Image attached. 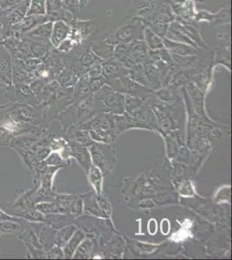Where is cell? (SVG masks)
I'll return each instance as SVG.
<instances>
[{
    "label": "cell",
    "instance_id": "13",
    "mask_svg": "<svg viewBox=\"0 0 232 260\" xmlns=\"http://www.w3.org/2000/svg\"><path fill=\"white\" fill-rule=\"evenodd\" d=\"M167 24H164V23H154L153 25H150V29L159 37L161 38H164L166 35L168 30Z\"/></svg>",
    "mask_w": 232,
    "mask_h": 260
},
{
    "label": "cell",
    "instance_id": "9",
    "mask_svg": "<svg viewBox=\"0 0 232 260\" xmlns=\"http://www.w3.org/2000/svg\"><path fill=\"white\" fill-rule=\"evenodd\" d=\"M46 15V0H31L26 16Z\"/></svg>",
    "mask_w": 232,
    "mask_h": 260
},
{
    "label": "cell",
    "instance_id": "11",
    "mask_svg": "<svg viewBox=\"0 0 232 260\" xmlns=\"http://www.w3.org/2000/svg\"><path fill=\"white\" fill-rule=\"evenodd\" d=\"M133 28L130 25H126L117 31L115 38L122 43H129L133 39Z\"/></svg>",
    "mask_w": 232,
    "mask_h": 260
},
{
    "label": "cell",
    "instance_id": "3",
    "mask_svg": "<svg viewBox=\"0 0 232 260\" xmlns=\"http://www.w3.org/2000/svg\"><path fill=\"white\" fill-rule=\"evenodd\" d=\"M166 38L168 39L178 42V43H187L189 45L197 47L195 43H193L189 37H187V34L184 32L182 28H181V24L175 22L172 23L169 27H168L167 32H166Z\"/></svg>",
    "mask_w": 232,
    "mask_h": 260
},
{
    "label": "cell",
    "instance_id": "10",
    "mask_svg": "<svg viewBox=\"0 0 232 260\" xmlns=\"http://www.w3.org/2000/svg\"><path fill=\"white\" fill-rule=\"evenodd\" d=\"M180 24H181V28H182L184 32L187 34V37H189L190 39L192 40L196 45L199 46V47H205V48L204 42H203L200 35L195 28H193L191 25H187V24H184V23H180Z\"/></svg>",
    "mask_w": 232,
    "mask_h": 260
},
{
    "label": "cell",
    "instance_id": "1",
    "mask_svg": "<svg viewBox=\"0 0 232 260\" xmlns=\"http://www.w3.org/2000/svg\"><path fill=\"white\" fill-rule=\"evenodd\" d=\"M71 35V26L66 22L57 20L53 23L51 35L49 41L52 45L57 48V46L64 41L67 39Z\"/></svg>",
    "mask_w": 232,
    "mask_h": 260
},
{
    "label": "cell",
    "instance_id": "8",
    "mask_svg": "<svg viewBox=\"0 0 232 260\" xmlns=\"http://www.w3.org/2000/svg\"><path fill=\"white\" fill-rule=\"evenodd\" d=\"M30 1L31 0H23V2H20L16 7H13L14 9L10 15V19H12L13 23H19L25 18V14H27Z\"/></svg>",
    "mask_w": 232,
    "mask_h": 260
},
{
    "label": "cell",
    "instance_id": "6",
    "mask_svg": "<svg viewBox=\"0 0 232 260\" xmlns=\"http://www.w3.org/2000/svg\"><path fill=\"white\" fill-rule=\"evenodd\" d=\"M53 22L47 21L29 32V35L37 39H49L51 35Z\"/></svg>",
    "mask_w": 232,
    "mask_h": 260
},
{
    "label": "cell",
    "instance_id": "4",
    "mask_svg": "<svg viewBox=\"0 0 232 260\" xmlns=\"http://www.w3.org/2000/svg\"><path fill=\"white\" fill-rule=\"evenodd\" d=\"M48 21V19L45 16L32 15L26 16L19 23V27L23 32L31 31L37 27L38 25H42L43 23Z\"/></svg>",
    "mask_w": 232,
    "mask_h": 260
},
{
    "label": "cell",
    "instance_id": "12",
    "mask_svg": "<svg viewBox=\"0 0 232 260\" xmlns=\"http://www.w3.org/2000/svg\"><path fill=\"white\" fill-rule=\"evenodd\" d=\"M61 2L65 9L72 13L75 17L78 16L81 9L79 0H61Z\"/></svg>",
    "mask_w": 232,
    "mask_h": 260
},
{
    "label": "cell",
    "instance_id": "7",
    "mask_svg": "<svg viewBox=\"0 0 232 260\" xmlns=\"http://www.w3.org/2000/svg\"><path fill=\"white\" fill-rule=\"evenodd\" d=\"M145 40L147 46L151 49H160L164 48V43H163V38L159 37L158 35H156L150 28H146L145 29Z\"/></svg>",
    "mask_w": 232,
    "mask_h": 260
},
{
    "label": "cell",
    "instance_id": "15",
    "mask_svg": "<svg viewBox=\"0 0 232 260\" xmlns=\"http://www.w3.org/2000/svg\"><path fill=\"white\" fill-rule=\"evenodd\" d=\"M22 0H0V7L1 8H10L17 6L20 3Z\"/></svg>",
    "mask_w": 232,
    "mask_h": 260
},
{
    "label": "cell",
    "instance_id": "16",
    "mask_svg": "<svg viewBox=\"0 0 232 260\" xmlns=\"http://www.w3.org/2000/svg\"><path fill=\"white\" fill-rule=\"evenodd\" d=\"M91 0H79L80 5H81V8H83V7H85L90 2Z\"/></svg>",
    "mask_w": 232,
    "mask_h": 260
},
{
    "label": "cell",
    "instance_id": "2",
    "mask_svg": "<svg viewBox=\"0 0 232 260\" xmlns=\"http://www.w3.org/2000/svg\"><path fill=\"white\" fill-rule=\"evenodd\" d=\"M163 43L165 49L171 50L175 55L187 57V56L194 55L196 53V47L194 46L189 45L187 43L174 42L168 39L166 37L163 38Z\"/></svg>",
    "mask_w": 232,
    "mask_h": 260
},
{
    "label": "cell",
    "instance_id": "14",
    "mask_svg": "<svg viewBox=\"0 0 232 260\" xmlns=\"http://www.w3.org/2000/svg\"><path fill=\"white\" fill-rule=\"evenodd\" d=\"M74 40L71 38L64 40L59 45L57 46V49L61 51H69L73 48Z\"/></svg>",
    "mask_w": 232,
    "mask_h": 260
},
{
    "label": "cell",
    "instance_id": "5",
    "mask_svg": "<svg viewBox=\"0 0 232 260\" xmlns=\"http://www.w3.org/2000/svg\"><path fill=\"white\" fill-rule=\"evenodd\" d=\"M90 27V23L88 21H77V23H73V29L71 28V35H73L72 39L74 42H82L89 33Z\"/></svg>",
    "mask_w": 232,
    "mask_h": 260
}]
</instances>
